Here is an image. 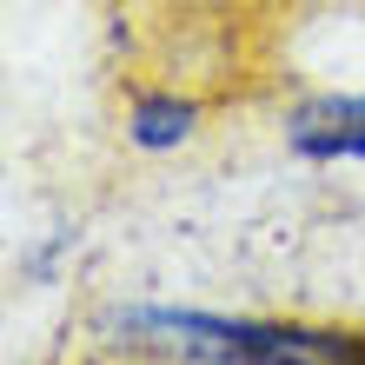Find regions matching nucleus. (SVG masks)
I'll list each match as a JSON object with an SVG mask.
<instances>
[{"instance_id": "1", "label": "nucleus", "mask_w": 365, "mask_h": 365, "mask_svg": "<svg viewBox=\"0 0 365 365\" xmlns=\"http://www.w3.org/2000/svg\"><path fill=\"white\" fill-rule=\"evenodd\" d=\"M286 140L299 160H365V93L306 100L286 120Z\"/></svg>"}, {"instance_id": "2", "label": "nucleus", "mask_w": 365, "mask_h": 365, "mask_svg": "<svg viewBox=\"0 0 365 365\" xmlns=\"http://www.w3.org/2000/svg\"><path fill=\"white\" fill-rule=\"evenodd\" d=\"M126 133H133V146H146V153H166V146H180V140L192 133V106L173 100V93H153V100L133 106Z\"/></svg>"}]
</instances>
